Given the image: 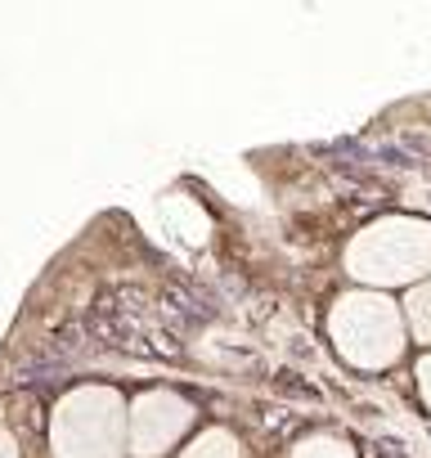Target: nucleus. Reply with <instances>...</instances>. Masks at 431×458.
Listing matches in <instances>:
<instances>
[{
    "instance_id": "obj_4",
    "label": "nucleus",
    "mask_w": 431,
    "mask_h": 458,
    "mask_svg": "<svg viewBox=\"0 0 431 458\" xmlns=\"http://www.w3.org/2000/svg\"><path fill=\"white\" fill-rule=\"evenodd\" d=\"M135 445L148 454V449H162L171 436H180L189 427V404H180L175 395H144L135 404Z\"/></svg>"
},
{
    "instance_id": "obj_6",
    "label": "nucleus",
    "mask_w": 431,
    "mask_h": 458,
    "mask_svg": "<svg viewBox=\"0 0 431 458\" xmlns=\"http://www.w3.org/2000/svg\"><path fill=\"white\" fill-rule=\"evenodd\" d=\"M189 458H234V440H230L225 431H211V436L198 440V449H193Z\"/></svg>"
},
{
    "instance_id": "obj_1",
    "label": "nucleus",
    "mask_w": 431,
    "mask_h": 458,
    "mask_svg": "<svg viewBox=\"0 0 431 458\" xmlns=\"http://www.w3.org/2000/svg\"><path fill=\"white\" fill-rule=\"evenodd\" d=\"M351 270L368 284H409L431 270V225L382 220L351 248Z\"/></svg>"
},
{
    "instance_id": "obj_3",
    "label": "nucleus",
    "mask_w": 431,
    "mask_h": 458,
    "mask_svg": "<svg viewBox=\"0 0 431 458\" xmlns=\"http://www.w3.org/2000/svg\"><path fill=\"white\" fill-rule=\"evenodd\" d=\"M117 418H113V395H77V400H68L63 409H59V431H55V440H59V454L63 458H86L90 454V436H95V445L104 449V458H113V436H117V427H113Z\"/></svg>"
},
{
    "instance_id": "obj_7",
    "label": "nucleus",
    "mask_w": 431,
    "mask_h": 458,
    "mask_svg": "<svg viewBox=\"0 0 431 458\" xmlns=\"http://www.w3.org/2000/svg\"><path fill=\"white\" fill-rule=\"evenodd\" d=\"M297 458H351V449H346V445H333V440H315V445H306Z\"/></svg>"
},
{
    "instance_id": "obj_5",
    "label": "nucleus",
    "mask_w": 431,
    "mask_h": 458,
    "mask_svg": "<svg viewBox=\"0 0 431 458\" xmlns=\"http://www.w3.org/2000/svg\"><path fill=\"white\" fill-rule=\"evenodd\" d=\"M409 324H413V337L418 342H431V284L413 288V297H409Z\"/></svg>"
},
{
    "instance_id": "obj_2",
    "label": "nucleus",
    "mask_w": 431,
    "mask_h": 458,
    "mask_svg": "<svg viewBox=\"0 0 431 458\" xmlns=\"http://www.w3.org/2000/svg\"><path fill=\"white\" fill-rule=\"evenodd\" d=\"M333 333H337L346 360L359 369H382V364L400 360V346H404L400 310L382 297H346L337 306Z\"/></svg>"
},
{
    "instance_id": "obj_8",
    "label": "nucleus",
    "mask_w": 431,
    "mask_h": 458,
    "mask_svg": "<svg viewBox=\"0 0 431 458\" xmlns=\"http://www.w3.org/2000/svg\"><path fill=\"white\" fill-rule=\"evenodd\" d=\"M418 382H422V395H427V404H431V355L418 364Z\"/></svg>"
}]
</instances>
